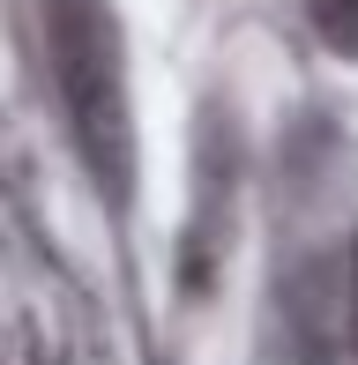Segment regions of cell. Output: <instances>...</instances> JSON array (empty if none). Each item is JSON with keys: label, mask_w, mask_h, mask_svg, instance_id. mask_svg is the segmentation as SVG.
I'll list each match as a JSON object with an SVG mask.
<instances>
[{"label": "cell", "mask_w": 358, "mask_h": 365, "mask_svg": "<svg viewBox=\"0 0 358 365\" xmlns=\"http://www.w3.org/2000/svg\"><path fill=\"white\" fill-rule=\"evenodd\" d=\"M45 53H53L60 105L90 157V179L127 202L135 187V112H127V45L112 0H45Z\"/></svg>", "instance_id": "cell-1"}, {"label": "cell", "mask_w": 358, "mask_h": 365, "mask_svg": "<svg viewBox=\"0 0 358 365\" xmlns=\"http://www.w3.org/2000/svg\"><path fill=\"white\" fill-rule=\"evenodd\" d=\"M306 15H314V38L329 53L358 60V0H306Z\"/></svg>", "instance_id": "cell-2"}, {"label": "cell", "mask_w": 358, "mask_h": 365, "mask_svg": "<svg viewBox=\"0 0 358 365\" xmlns=\"http://www.w3.org/2000/svg\"><path fill=\"white\" fill-rule=\"evenodd\" d=\"M344 328H351V351H358V246L344 254Z\"/></svg>", "instance_id": "cell-3"}]
</instances>
